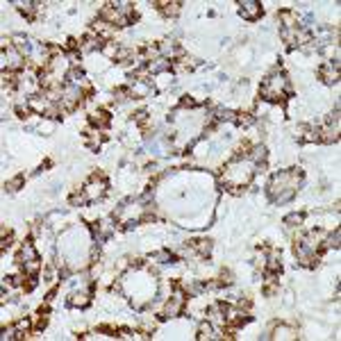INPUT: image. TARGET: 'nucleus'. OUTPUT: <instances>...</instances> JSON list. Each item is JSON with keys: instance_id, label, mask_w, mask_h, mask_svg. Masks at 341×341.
Listing matches in <instances>:
<instances>
[{"instance_id": "3", "label": "nucleus", "mask_w": 341, "mask_h": 341, "mask_svg": "<svg viewBox=\"0 0 341 341\" xmlns=\"http://www.w3.org/2000/svg\"><path fill=\"white\" fill-rule=\"evenodd\" d=\"M109 123H112V116H109L107 109H98V112H93L89 116V125L96 130H107Z\"/></svg>"}, {"instance_id": "12", "label": "nucleus", "mask_w": 341, "mask_h": 341, "mask_svg": "<svg viewBox=\"0 0 341 341\" xmlns=\"http://www.w3.org/2000/svg\"><path fill=\"white\" fill-rule=\"evenodd\" d=\"M196 105H198V103L191 98V96H184V98L180 100V107H196Z\"/></svg>"}, {"instance_id": "1", "label": "nucleus", "mask_w": 341, "mask_h": 341, "mask_svg": "<svg viewBox=\"0 0 341 341\" xmlns=\"http://www.w3.org/2000/svg\"><path fill=\"white\" fill-rule=\"evenodd\" d=\"M239 14L246 21H259L264 16V7L257 0H246V2H239Z\"/></svg>"}, {"instance_id": "4", "label": "nucleus", "mask_w": 341, "mask_h": 341, "mask_svg": "<svg viewBox=\"0 0 341 341\" xmlns=\"http://www.w3.org/2000/svg\"><path fill=\"white\" fill-rule=\"evenodd\" d=\"M153 7H155L162 16H166V18H170V16L175 18L182 9V2H175V0H173V2H153Z\"/></svg>"}, {"instance_id": "9", "label": "nucleus", "mask_w": 341, "mask_h": 341, "mask_svg": "<svg viewBox=\"0 0 341 341\" xmlns=\"http://www.w3.org/2000/svg\"><path fill=\"white\" fill-rule=\"evenodd\" d=\"M196 339H212V326H209V323H202L198 335H196Z\"/></svg>"}, {"instance_id": "8", "label": "nucleus", "mask_w": 341, "mask_h": 341, "mask_svg": "<svg viewBox=\"0 0 341 341\" xmlns=\"http://www.w3.org/2000/svg\"><path fill=\"white\" fill-rule=\"evenodd\" d=\"M23 180H25V175H23V173H18L14 180L5 182V191H18V186L23 184Z\"/></svg>"}, {"instance_id": "7", "label": "nucleus", "mask_w": 341, "mask_h": 341, "mask_svg": "<svg viewBox=\"0 0 341 341\" xmlns=\"http://www.w3.org/2000/svg\"><path fill=\"white\" fill-rule=\"evenodd\" d=\"M234 123L237 125H250L255 123V112L250 109V112H243V109H239V112H234Z\"/></svg>"}, {"instance_id": "5", "label": "nucleus", "mask_w": 341, "mask_h": 341, "mask_svg": "<svg viewBox=\"0 0 341 341\" xmlns=\"http://www.w3.org/2000/svg\"><path fill=\"white\" fill-rule=\"evenodd\" d=\"M186 246L200 257H209V253H212V241L209 239H191V241H186Z\"/></svg>"}, {"instance_id": "2", "label": "nucleus", "mask_w": 341, "mask_h": 341, "mask_svg": "<svg viewBox=\"0 0 341 341\" xmlns=\"http://www.w3.org/2000/svg\"><path fill=\"white\" fill-rule=\"evenodd\" d=\"M319 78L326 84H337L339 82V62L337 59H330L323 66H319Z\"/></svg>"}, {"instance_id": "10", "label": "nucleus", "mask_w": 341, "mask_h": 341, "mask_svg": "<svg viewBox=\"0 0 341 341\" xmlns=\"http://www.w3.org/2000/svg\"><path fill=\"white\" fill-rule=\"evenodd\" d=\"M303 221H305V214H291V216L284 218V223H287V225H300Z\"/></svg>"}, {"instance_id": "11", "label": "nucleus", "mask_w": 341, "mask_h": 341, "mask_svg": "<svg viewBox=\"0 0 341 341\" xmlns=\"http://www.w3.org/2000/svg\"><path fill=\"white\" fill-rule=\"evenodd\" d=\"M16 114H18V119H27V116L32 114V109L27 107V105H25V107H23V105H18V107H16Z\"/></svg>"}, {"instance_id": "6", "label": "nucleus", "mask_w": 341, "mask_h": 341, "mask_svg": "<svg viewBox=\"0 0 341 341\" xmlns=\"http://www.w3.org/2000/svg\"><path fill=\"white\" fill-rule=\"evenodd\" d=\"M41 9H43L41 2H25V5H18V11H21V14L27 18V21H32V23H34L36 18H39Z\"/></svg>"}]
</instances>
